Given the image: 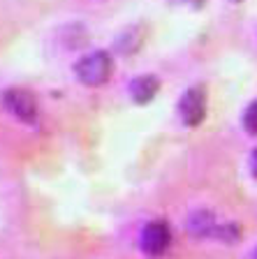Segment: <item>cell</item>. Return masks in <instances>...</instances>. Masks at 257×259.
<instances>
[{"label":"cell","mask_w":257,"mask_h":259,"mask_svg":"<svg viewBox=\"0 0 257 259\" xmlns=\"http://www.w3.org/2000/svg\"><path fill=\"white\" fill-rule=\"evenodd\" d=\"M114 72V60L107 51H91L86 54L79 63L75 65V74L77 79L84 83V86H91V88H97V86H104L109 81Z\"/></svg>","instance_id":"cell-1"},{"label":"cell","mask_w":257,"mask_h":259,"mask_svg":"<svg viewBox=\"0 0 257 259\" xmlns=\"http://www.w3.org/2000/svg\"><path fill=\"white\" fill-rule=\"evenodd\" d=\"M206 109H209V100H206V88L193 86L183 93L181 102H178V116H181L183 125L188 127H197L206 118Z\"/></svg>","instance_id":"cell-2"},{"label":"cell","mask_w":257,"mask_h":259,"mask_svg":"<svg viewBox=\"0 0 257 259\" xmlns=\"http://www.w3.org/2000/svg\"><path fill=\"white\" fill-rule=\"evenodd\" d=\"M171 245V229L165 220H151L146 222V227L141 229L139 248L144 250V254L149 257H162Z\"/></svg>","instance_id":"cell-3"},{"label":"cell","mask_w":257,"mask_h":259,"mask_svg":"<svg viewBox=\"0 0 257 259\" xmlns=\"http://www.w3.org/2000/svg\"><path fill=\"white\" fill-rule=\"evenodd\" d=\"M3 107L21 123H35L38 118V100L26 88H10L3 93Z\"/></svg>","instance_id":"cell-4"},{"label":"cell","mask_w":257,"mask_h":259,"mask_svg":"<svg viewBox=\"0 0 257 259\" xmlns=\"http://www.w3.org/2000/svg\"><path fill=\"white\" fill-rule=\"evenodd\" d=\"M158 91H160V81L153 74H141L130 83V97L137 104H149L158 95Z\"/></svg>","instance_id":"cell-5"},{"label":"cell","mask_w":257,"mask_h":259,"mask_svg":"<svg viewBox=\"0 0 257 259\" xmlns=\"http://www.w3.org/2000/svg\"><path fill=\"white\" fill-rule=\"evenodd\" d=\"M144 39H146V28L144 26H130L116 37V51L121 56H132L141 49Z\"/></svg>","instance_id":"cell-6"},{"label":"cell","mask_w":257,"mask_h":259,"mask_svg":"<svg viewBox=\"0 0 257 259\" xmlns=\"http://www.w3.org/2000/svg\"><path fill=\"white\" fill-rule=\"evenodd\" d=\"M215 227H218V220L211 210H197L188 218V232L197 238H213Z\"/></svg>","instance_id":"cell-7"},{"label":"cell","mask_w":257,"mask_h":259,"mask_svg":"<svg viewBox=\"0 0 257 259\" xmlns=\"http://www.w3.org/2000/svg\"><path fill=\"white\" fill-rule=\"evenodd\" d=\"M243 127L248 135H257V100L248 104V109L243 111Z\"/></svg>","instance_id":"cell-8"},{"label":"cell","mask_w":257,"mask_h":259,"mask_svg":"<svg viewBox=\"0 0 257 259\" xmlns=\"http://www.w3.org/2000/svg\"><path fill=\"white\" fill-rule=\"evenodd\" d=\"M171 3H178V5H188L193 7V10H202L206 5V0H171Z\"/></svg>","instance_id":"cell-9"},{"label":"cell","mask_w":257,"mask_h":259,"mask_svg":"<svg viewBox=\"0 0 257 259\" xmlns=\"http://www.w3.org/2000/svg\"><path fill=\"white\" fill-rule=\"evenodd\" d=\"M250 171L255 174V178H257V148L252 151V155H250Z\"/></svg>","instance_id":"cell-10"},{"label":"cell","mask_w":257,"mask_h":259,"mask_svg":"<svg viewBox=\"0 0 257 259\" xmlns=\"http://www.w3.org/2000/svg\"><path fill=\"white\" fill-rule=\"evenodd\" d=\"M232 3H241V0H232Z\"/></svg>","instance_id":"cell-11"},{"label":"cell","mask_w":257,"mask_h":259,"mask_svg":"<svg viewBox=\"0 0 257 259\" xmlns=\"http://www.w3.org/2000/svg\"><path fill=\"white\" fill-rule=\"evenodd\" d=\"M255 259H257V250H255Z\"/></svg>","instance_id":"cell-12"}]
</instances>
